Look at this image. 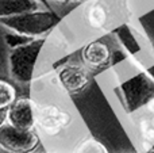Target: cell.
Listing matches in <instances>:
<instances>
[{
    "instance_id": "1",
    "label": "cell",
    "mask_w": 154,
    "mask_h": 153,
    "mask_svg": "<svg viewBox=\"0 0 154 153\" xmlns=\"http://www.w3.org/2000/svg\"><path fill=\"white\" fill-rule=\"evenodd\" d=\"M61 22V18L54 11H31L22 15L0 18V24L14 30L16 34L35 38L49 33Z\"/></svg>"
},
{
    "instance_id": "2",
    "label": "cell",
    "mask_w": 154,
    "mask_h": 153,
    "mask_svg": "<svg viewBox=\"0 0 154 153\" xmlns=\"http://www.w3.org/2000/svg\"><path fill=\"white\" fill-rule=\"evenodd\" d=\"M45 45V38H34L29 43L14 48L8 57L10 75L15 81L27 84L31 81L38 56Z\"/></svg>"
},
{
    "instance_id": "3",
    "label": "cell",
    "mask_w": 154,
    "mask_h": 153,
    "mask_svg": "<svg viewBox=\"0 0 154 153\" xmlns=\"http://www.w3.org/2000/svg\"><path fill=\"white\" fill-rule=\"evenodd\" d=\"M35 123L48 136H58L73 123V117L66 108L56 103H46L35 107Z\"/></svg>"
},
{
    "instance_id": "4",
    "label": "cell",
    "mask_w": 154,
    "mask_h": 153,
    "mask_svg": "<svg viewBox=\"0 0 154 153\" xmlns=\"http://www.w3.org/2000/svg\"><path fill=\"white\" fill-rule=\"evenodd\" d=\"M39 146V137L34 130H24L10 125L0 126V148L7 153H32Z\"/></svg>"
},
{
    "instance_id": "5",
    "label": "cell",
    "mask_w": 154,
    "mask_h": 153,
    "mask_svg": "<svg viewBox=\"0 0 154 153\" xmlns=\"http://www.w3.org/2000/svg\"><path fill=\"white\" fill-rule=\"evenodd\" d=\"M120 88L128 113H134L141 107H145V105L154 95V79L141 72L126 80Z\"/></svg>"
},
{
    "instance_id": "6",
    "label": "cell",
    "mask_w": 154,
    "mask_h": 153,
    "mask_svg": "<svg viewBox=\"0 0 154 153\" xmlns=\"http://www.w3.org/2000/svg\"><path fill=\"white\" fill-rule=\"evenodd\" d=\"M58 81L70 95L81 94L91 83V75L85 67L80 64H66L58 70Z\"/></svg>"
},
{
    "instance_id": "7",
    "label": "cell",
    "mask_w": 154,
    "mask_h": 153,
    "mask_svg": "<svg viewBox=\"0 0 154 153\" xmlns=\"http://www.w3.org/2000/svg\"><path fill=\"white\" fill-rule=\"evenodd\" d=\"M7 122L18 129L32 130L35 126V107L27 98L16 99L7 110Z\"/></svg>"
},
{
    "instance_id": "8",
    "label": "cell",
    "mask_w": 154,
    "mask_h": 153,
    "mask_svg": "<svg viewBox=\"0 0 154 153\" xmlns=\"http://www.w3.org/2000/svg\"><path fill=\"white\" fill-rule=\"evenodd\" d=\"M82 61L89 68H103L111 60V50L101 41H93L82 49Z\"/></svg>"
},
{
    "instance_id": "9",
    "label": "cell",
    "mask_w": 154,
    "mask_h": 153,
    "mask_svg": "<svg viewBox=\"0 0 154 153\" xmlns=\"http://www.w3.org/2000/svg\"><path fill=\"white\" fill-rule=\"evenodd\" d=\"M39 3L37 0H0V18L22 15L37 11Z\"/></svg>"
},
{
    "instance_id": "10",
    "label": "cell",
    "mask_w": 154,
    "mask_h": 153,
    "mask_svg": "<svg viewBox=\"0 0 154 153\" xmlns=\"http://www.w3.org/2000/svg\"><path fill=\"white\" fill-rule=\"evenodd\" d=\"M137 129L143 151L154 148V117L143 111L138 118Z\"/></svg>"
},
{
    "instance_id": "11",
    "label": "cell",
    "mask_w": 154,
    "mask_h": 153,
    "mask_svg": "<svg viewBox=\"0 0 154 153\" xmlns=\"http://www.w3.org/2000/svg\"><path fill=\"white\" fill-rule=\"evenodd\" d=\"M87 20L91 27L93 29H104L108 24V11L100 3H95V4L89 5L87 10Z\"/></svg>"
},
{
    "instance_id": "12",
    "label": "cell",
    "mask_w": 154,
    "mask_h": 153,
    "mask_svg": "<svg viewBox=\"0 0 154 153\" xmlns=\"http://www.w3.org/2000/svg\"><path fill=\"white\" fill-rule=\"evenodd\" d=\"M72 153H109L103 142L93 137H88L85 140L80 141L73 149Z\"/></svg>"
},
{
    "instance_id": "13",
    "label": "cell",
    "mask_w": 154,
    "mask_h": 153,
    "mask_svg": "<svg viewBox=\"0 0 154 153\" xmlns=\"http://www.w3.org/2000/svg\"><path fill=\"white\" fill-rule=\"evenodd\" d=\"M16 100V89L11 83L0 80V110L7 111Z\"/></svg>"
},
{
    "instance_id": "14",
    "label": "cell",
    "mask_w": 154,
    "mask_h": 153,
    "mask_svg": "<svg viewBox=\"0 0 154 153\" xmlns=\"http://www.w3.org/2000/svg\"><path fill=\"white\" fill-rule=\"evenodd\" d=\"M34 38L31 37H26V35H12V34H7L5 35V41L10 45V48H18V46H22L24 43H29L30 41H32Z\"/></svg>"
},
{
    "instance_id": "15",
    "label": "cell",
    "mask_w": 154,
    "mask_h": 153,
    "mask_svg": "<svg viewBox=\"0 0 154 153\" xmlns=\"http://www.w3.org/2000/svg\"><path fill=\"white\" fill-rule=\"evenodd\" d=\"M143 108H145V113H147V114H150V115L154 117V95L149 99V102L145 105Z\"/></svg>"
},
{
    "instance_id": "16",
    "label": "cell",
    "mask_w": 154,
    "mask_h": 153,
    "mask_svg": "<svg viewBox=\"0 0 154 153\" xmlns=\"http://www.w3.org/2000/svg\"><path fill=\"white\" fill-rule=\"evenodd\" d=\"M5 122H7V111L0 110V126L3 123H5Z\"/></svg>"
},
{
    "instance_id": "17",
    "label": "cell",
    "mask_w": 154,
    "mask_h": 153,
    "mask_svg": "<svg viewBox=\"0 0 154 153\" xmlns=\"http://www.w3.org/2000/svg\"><path fill=\"white\" fill-rule=\"evenodd\" d=\"M37 2H38V3H42V4L45 5V7L48 8V10L53 11V10H51V8H50V4H49V0H37Z\"/></svg>"
},
{
    "instance_id": "18",
    "label": "cell",
    "mask_w": 154,
    "mask_h": 153,
    "mask_svg": "<svg viewBox=\"0 0 154 153\" xmlns=\"http://www.w3.org/2000/svg\"><path fill=\"white\" fill-rule=\"evenodd\" d=\"M54 2H61V3H73V2H91V0H54Z\"/></svg>"
},
{
    "instance_id": "19",
    "label": "cell",
    "mask_w": 154,
    "mask_h": 153,
    "mask_svg": "<svg viewBox=\"0 0 154 153\" xmlns=\"http://www.w3.org/2000/svg\"><path fill=\"white\" fill-rule=\"evenodd\" d=\"M143 153H154V148H152V149H147V151H143Z\"/></svg>"
},
{
    "instance_id": "20",
    "label": "cell",
    "mask_w": 154,
    "mask_h": 153,
    "mask_svg": "<svg viewBox=\"0 0 154 153\" xmlns=\"http://www.w3.org/2000/svg\"><path fill=\"white\" fill-rule=\"evenodd\" d=\"M32 153H45V152H32Z\"/></svg>"
},
{
    "instance_id": "21",
    "label": "cell",
    "mask_w": 154,
    "mask_h": 153,
    "mask_svg": "<svg viewBox=\"0 0 154 153\" xmlns=\"http://www.w3.org/2000/svg\"><path fill=\"white\" fill-rule=\"evenodd\" d=\"M2 153H7V152H2Z\"/></svg>"
}]
</instances>
